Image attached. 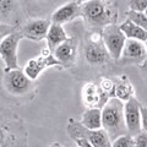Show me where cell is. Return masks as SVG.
<instances>
[{
    "label": "cell",
    "mask_w": 147,
    "mask_h": 147,
    "mask_svg": "<svg viewBox=\"0 0 147 147\" xmlns=\"http://www.w3.org/2000/svg\"><path fill=\"white\" fill-rule=\"evenodd\" d=\"M82 17L91 27L103 30L109 25H117L118 9L113 1H82Z\"/></svg>",
    "instance_id": "obj_1"
},
{
    "label": "cell",
    "mask_w": 147,
    "mask_h": 147,
    "mask_svg": "<svg viewBox=\"0 0 147 147\" xmlns=\"http://www.w3.org/2000/svg\"><path fill=\"white\" fill-rule=\"evenodd\" d=\"M0 147H27V131L24 120L11 110L3 109Z\"/></svg>",
    "instance_id": "obj_2"
},
{
    "label": "cell",
    "mask_w": 147,
    "mask_h": 147,
    "mask_svg": "<svg viewBox=\"0 0 147 147\" xmlns=\"http://www.w3.org/2000/svg\"><path fill=\"white\" fill-rule=\"evenodd\" d=\"M125 103L115 97L110 98L102 108V124L112 142L118 137L127 134L124 113Z\"/></svg>",
    "instance_id": "obj_3"
},
{
    "label": "cell",
    "mask_w": 147,
    "mask_h": 147,
    "mask_svg": "<svg viewBox=\"0 0 147 147\" xmlns=\"http://www.w3.org/2000/svg\"><path fill=\"white\" fill-rule=\"evenodd\" d=\"M69 136L74 140L75 137H85L88 140L93 147H112V140L104 129L100 130H88L81 123L69 119L66 126Z\"/></svg>",
    "instance_id": "obj_4"
},
{
    "label": "cell",
    "mask_w": 147,
    "mask_h": 147,
    "mask_svg": "<svg viewBox=\"0 0 147 147\" xmlns=\"http://www.w3.org/2000/svg\"><path fill=\"white\" fill-rule=\"evenodd\" d=\"M86 61L92 66H102L110 61V55L103 42L102 31L93 32L85 45Z\"/></svg>",
    "instance_id": "obj_5"
},
{
    "label": "cell",
    "mask_w": 147,
    "mask_h": 147,
    "mask_svg": "<svg viewBox=\"0 0 147 147\" xmlns=\"http://www.w3.org/2000/svg\"><path fill=\"white\" fill-rule=\"evenodd\" d=\"M48 67H63L61 64L54 57V53L49 48H43L37 57L30 59L24 67V72L32 81L38 79V76Z\"/></svg>",
    "instance_id": "obj_6"
},
{
    "label": "cell",
    "mask_w": 147,
    "mask_h": 147,
    "mask_svg": "<svg viewBox=\"0 0 147 147\" xmlns=\"http://www.w3.org/2000/svg\"><path fill=\"white\" fill-rule=\"evenodd\" d=\"M24 38L20 31H16L7 36L6 38L1 39L0 42V55L5 67L4 72L11 71V70H18V58H17V48L20 40Z\"/></svg>",
    "instance_id": "obj_7"
},
{
    "label": "cell",
    "mask_w": 147,
    "mask_h": 147,
    "mask_svg": "<svg viewBox=\"0 0 147 147\" xmlns=\"http://www.w3.org/2000/svg\"><path fill=\"white\" fill-rule=\"evenodd\" d=\"M102 36L104 45L110 58L117 61L120 60L124 47H125V43L127 40L125 34L121 32L120 27L118 25H109L102 30Z\"/></svg>",
    "instance_id": "obj_8"
},
{
    "label": "cell",
    "mask_w": 147,
    "mask_h": 147,
    "mask_svg": "<svg viewBox=\"0 0 147 147\" xmlns=\"http://www.w3.org/2000/svg\"><path fill=\"white\" fill-rule=\"evenodd\" d=\"M4 87L12 96H24L32 90L33 81L24 72V70H11L4 72Z\"/></svg>",
    "instance_id": "obj_9"
},
{
    "label": "cell",
    "mask_w": 147,
    "mask_h": 147,
    "mask_svg": "<svg viewBox=\"0 0 147 147\" xmlns=\"http://www.w3.org/2000/svg\"><path fill=\"white\" fill-rule=\"evenodd\" d=\"M50 25H52L50 18H31L21 27L20 32L24 38L40 42L43 39H47Z\"/></svg>",
    "instance_id": "obj_10"
},
{
    "label": "cell",
    "mask_w": 147,
    "mask_h": 147,
    "mask_svg": "<svg viewBox=\"0 0 147 147\" xmlns=\"http://www.w3.org/2000/svg\"><path fill=\"white\" fill-rule=\"evenodd\" d=\"M141 103L137 98L132 97L125 103L124 113H125V123L127 127V134L135 137L142 131L141 124Z\"/></svg>",
    "instance_id": "obj_11"
},
{
    "label": "cell",
    "mask_w": 147,
    "mask_h": 147,
    "mask_svg": "<svg viewBox=\"0 0 147 147\" xmlns=\"http://www.w3.org/2000/svg\"><path fill=\"white\" fill-rule=\"evenodd\" d=\"M81 98L86 109H91V108L102 109L105 105V103L110 99L100 91L98 84L92 81L86 82L84 85L81 90Z\"/></svg>",
    "instance_id": "obj_12"
},
{
    "label": "cell",
    "mask_w": 147,
    "mask_h": 147,
    "mask_svg": "<svg viewBox=\"0 0 147 147\" xmlns=\"http://www.w3.org/2000/svg\"><path fill=\"white\" fill-rule=\"evenodd\" d=\"M80 16H82V1H69L58 7L52 13L50 21L52 24L63 26L64 24L71 22Z\"/></svg>",
    "instance_id": "obj_13"
},
{
    "label": "cell",
    "mask_w": 147,
    "mask_h": 147,
    "mask_svg": "<svg viewBox=\"0 0 147 147\" xmlns=\"http://www.w3.org/2000/svg\"><path fill=\"white\" fill-rule=\"evenodd\" d=\"M147 59V49L145 43L136 39H127L124 47L120 61L121 63H130L140 65Z\"/></svg>",
    "instance_id": "obj_14"
},
{
    "label": "cell",
    "mask_w": 147,
    "mask_h": 147,
    "mask_svg": "<svg viewBox=\"0 0 147 147\" xmlns=\"http://www.w3.org/2000/svg\"><path fill=\"white\" fill-rule=\"evenodd\" d=\"M54 57L61 64L63 67L69 69L72 67L76 64V58H77V40L76 38H69L65 43L54 50Z\"/></svg>",
    "instance_id": "obj_15"
},
{
    "label": "cell",
    "mask_w": 147,
    "mask_h": 147,
    "mask_svg": "<svg viewBox=\"0 0 147 147\" xmlns=\"http://www.w3.org/2000/svg\"><path fill=\"white\" fill-rule=\"evenodd\" d=\"M69 38L70 37L66 34V32L61 25L52 24L49 32H48V36H47V48H49L52 52H54L59 45L65 43Z\"/></svg>",
    "instance_id": "obj_16"
},
{
    "label": "cell",
    "mask_w": 147,
    "mask_h": 147,
    "mask_svg": "<svg viewBox=\"0 0 147 147\" xmlns=\"http://www.w3.org/2000/svg\"><path fill=\"white\" fill-rule=\"evenodd\" d=\"M80 123L88 130H100V129H103L102 109H97V108L86 109L80 119Z\"/></svg>",
    "instance_id": "obj_17"
},
{
    "label": "cell",
    "mask_w": 147,
    "mask_h": 147,
    "mask_svg": "<svg viewBox=\"0 0 147 147\" xmlns=\"http://www.w3.org/2000/svg\"><path fill=\"white\" fill-rule=\"evenodd\" d=\"M135 94V90L132 87L130 80L127 79V76L121 75L119 76L118 81L115 82V90H114V97L123 100L124 103H126L129 99H131Z\"/></svg>",
    "instance_id": "obj_18"
},
{
    "label": "cell",
    "mask_w": 147,
    "mask_h": 147,
    "mask_svg": "<svg viewBox=\"0 0 147 147\" xmlns=\"http://www.w3.org/2000/svg\"><path fill=\"white\" fill-rule=\"evenodd\" d=\"M120 30L127 39H136V40H140L142 43H146L147 42V31H145L144 28L136 26L135 24H132L130 20L124 21L121 25H119Z\"/></svg>",
    "instance_id": "obj_19"
},
{
    "label": "cell",
    "mask_w": 147,
    "mask_h": 147,
    "mask_svg": "<svg viewBox=\"0 0 147 147\" xmlns=\"http://www.w3.org/2000/svg\"><path fill=\"white\" fill-rule=\"evenodd\" d=\"M125 15L127 20H130L132 24H135L136 26L147 31V16L145 15V12H135V11L127 10L125 12Z\"/></svg>",
    "instance_id": "obj_20"
},
{
    "label": "cell",
    "mask_w": 147,
    "mask_h": 147,
    "mask_svg": "<svg viewBox=\"0 0 147 147\" xmlns=\"http://www.w3.org/2000/svg\"><path fill=\"white\" fill-rule=\"evenodd\" d=\"M98 86H99L100 91H102L108 98L114 97L115 82H114L112 79H108V77H100L99 81H98Z\"/></svg>",
    "instance_id": "obj_21"
},
{
    "label": "cell",
    "mask_w": 147,
    "mask_h": 147,
    "mask_svg": "<svg viewBox=\"0 0 147 147\" xmlns=\"http://www.w3.org/2000/svg\"><path fill=\"white\" fill-rule=\"evenodd\" d=\"M112 147H135V140L129 134L123 135L112 142Z\"/></svg>",
    "instance_id": "obj_22"
},
{
    "label": "cell",
    "mask_w": 147,
    "mask_h": 147,
    "mask_svg": "<svg viewBox=\"0 0 147 147\" xmlns=\"http://www.w3.org/2000/svg\"><path fill=\"white\" fill-rule=\"evenodd\" d=\"M129 10L135 12H145L147 10V0H131L129 1Z\"/></svg>",
    "instance_id": "obj_23"
},
{
    "label": "cell",
    "mask_w": 147,
    "mask_h": 147,
    "mask_svg": "<svg viewBox=\"0 0 147 147\" xmlns=\"http://www.w3.org/2000/svg\"><path fill=\"white\" fill-rule=\"evenodd\" d=\"M13 32H16V27L15 26H10V25H6V24H3L0 25V34H1V39L6 38L7 36H10Z\"/></svg>",
    "instance_id": "obj_24"
},
{
    "label": "cell",
    "mask_w": 147,
    "mask_h": 147,
    "mask_svg": "<svg viewBox=\"0 0 147 147\" xmlns=\"http://www.w3.org/2000/svg\"><path fill=\"white\" fill-rule=\"evenodd\" d=\"M135 147H147V132L141 131L139 135L134 137Z\"/></svg>",
    "instance_id": "obj_25"
},
{
    "label": "cell",
    "mask_w": 147,
    "mask_h": 147,
    "mask_svg": "<svg viewBox=\"0 0 147 147\" xmlns=\"http://www.w3.org/2000/svg\"><path fill=\"white\" fill-rule=\"evenodd\" d=\"M141 124H142V131L147 132V107L141 105Z\"/></svg>",
    "instance_id": "obj_26"
},
{
    "label": "cell",
    "mask_w": 147,
    "mask_h": 147,
    "mask_svg": "<svg viewBox=\"0 0 147 147\" xmlns=\"http://www.w3.org/2000/svg\"><path fill=\"white\" fill-rule=\"evenodd\" d=\"M74 141L76 142V145L79 147H93L91 142L87 139H85V137H75Z\"/></svg>",
    "instance_id": "obj_27"
},
{
    "label": "cell",
    "mask_w": 147,
    "mask_h": 147,
    "mask_svg": "<svg viewBox=\"0 0 147 147\" xmlns=\"http://www.w3.org/2000/svg\"><path fill=\"white\" fill-rule=\"evenodd\" d=\"M139 67H140L144 72H146V74H147V59H146V60H145L144 63H142V64H140Z\"/></svg>",
    "instance_id": "obj_28"
},
{
    "label": "cell",
    "mask_w": 147,
    "mask_h": 147,
    "mask_svg": "<svg viewBox=\"0 0 147 147\" xmlns=\"http://www.w3.org/2000/svg\"><path fill=\"white\" fill-rule=\"evenodd\" d=\"M50 147H63V146H61L60 144H58V142H54V144L50 146Z\"/></svg>",
    "instance_id": "obj_29"
},
{
    "label": "cell",
    "mask_w": 147,
    "mask_h": 147,
    "mask_svg": "<svg viewBox=\"0 0 147 147\" xmlns=\"http://www.w3.org/2000/svg\"><path fill=\"white\" fill-rule=\"evenodd\" d=\"M145 15H146V16H147V10H146V11H145Z\"/></svg>",
    "instance_id": "obj_30"
},
{
    "label": "cell",
    "mask_w": 147,
    "mask_h": 147,
    "mask_svg": "<svg viewBox=\"0 0 147 147\" xmlns=\"http://www.w3.org/2000/svg\"><path fill=\"white\" fill-rule=\"evenodd\" d=\"M145 45H146V49H147V42H146V43H145Z\"/></svg>",
    "instance_id": "obj_31"
}]
</instances>
